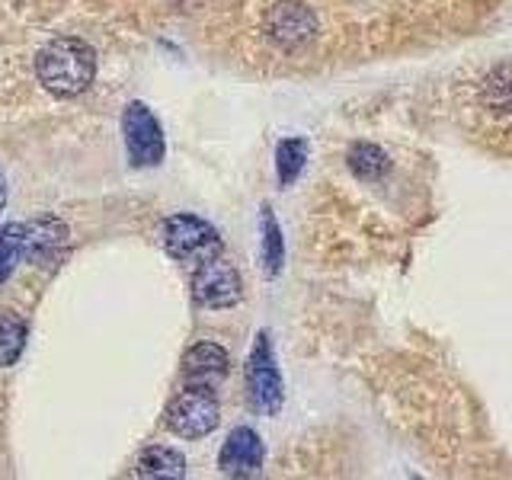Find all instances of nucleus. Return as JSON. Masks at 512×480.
<instances>
[{"label": "nucleus", "instance_id": "nucleus-1", "mask_svg": "<svg viewBox=\"0 0 512 480\" xmlns=\"http://www.w3.org/2000/svg\"><path fill=\"white\" fill-rule=\"evenodd\" d=\"M36 77L48 93L71 100V96H80L93 84L96 52L77 36H55L39 48Z\"/></svg>", "mask_w": 512, "mask_h": 480}, {"label": "nucleus", "instance_id": "nucleus-2", "mask_svg": "<svg viewBox=\"0 0 512 480\" xmlns=\"http://www.w3.org/2000/svg\"><path fill=\"white\" fill-rule=\"evenodd\" d=\"M160 244L183 266H202L221 256V237L208 221L196 215H170L160 224Z\"/></svg>", "mask_w": 512, "mask_h": 480}, {"label": "nucleus", "instance_id": "nucleus-3", "mask_svg": "<svg viewBox=\"0 0 512 480\" xmlns=\"http://www.w3.org/2000/svg\"><path fill=\"white\" fill-rule=\"evenodd\" d=\"M263 32L279 52L295 55V52H304V48L317 39L320 20L304 0H276V4L266 10Z\"/></svg>", "mask_w": 512, "mask_h": 480}, {"label": "nucleus", "instance_id": "nucleus-4", "mask_svg": "<svg viewBox=\"0 0 512 480\" xmlns=\"http://www.w3.org/2000/svg\"><path fill=\"white\" fill-rule=\"evenodd\" d=\"M218 397L205 384H189L186 391H180L167 407L164 423L173 436L180 439H205L208 432L218 426Z\"/></svg>", "mask_w": 512, "mask_h": 480}, {"label": "nucleus", "instance_id": "nucleus-5", "mask_svg": "<svg viewBox=\"0 0 512 480\" xmlns=\"http://www.w3.org/2000/svg\"><path fill=\"white\" fill-rule=\"evenodd\" d=\"M122 135H125V151L132 167H157L164 160L167 141H164V128H160L157 116L144 106L132 103L122 112Z\"/></svg>", "mask_w": 512, "mask_h": 480}, {"label": "nucleus", "instance_id": "nucleus-6", "mask_svg": "<svg viewBox=\"0 0 512 480\" xmlns=\"http://www.w3.org/2000/svg\"><path fill=\"white\" fill-rule=\"evenodd\" d=\"M247 388H250V400L253 407L272 416L279 413L282 407V375L276 368V356H272V346H269V333L256 336V343L250 349V359H247Z\"/></svg>", "mask_w": 512, "mask_h": 480}, {"label": "nucleus", "instance_id": "nucleus-7", "mask_svg": "<svg viewBox=\"0 0 512 480\" xmlns=\"http://www.w3.org/2000/svg\"><path fill=\"white\" fill-rule=\"evenodd\" d=\"M244 295V282L234 263H228L224 256H215L202 266H196L192 276V298L202 308H234Z\"/></svg>", "mask_w": 512, "mask_h": 480}, {"label": "nucleus", "instance_id": "nucleus-8", "mask_svg": "<svg viewBox=\"0 0 512 480\" xmlns=\"http://www.w3.org/2000/svg\"><path fill=\"white\" fill-rule=\"evenodd\" d=\"M68 228L58 218H32L20 224V244H23V256L32 263H55L68 250Z\"/></svg>", "mask_w": 512, "mask_h": 480}, {"label": "nucleus", "instance_id": "nucleus-9", "mask_svg": "<svg viewBox=\"0 0 512 480\" xmlns=\"http://www.w3.org/2000/svg\"><path fill=\"white\" fill-rule=\"evenodd\" d=\"M263 458L266 452H263L260 436H256L250 426H237L221 445L218 468L228 477H253V474H260Z\"/></svg>", "mask_w": 512, "mask_h": 480}, {"label": "nucleus", "instance_id": "nucleus-10", "mask_svg": "<svg viewBox=\"0 0 512 480\" xmlns=\"http://www.w3.org/2000/svg\"><path fill=\"white\" fill-rule=\"evenodd\" d=\"M228 368H231L228 352L212 340L196 343L183 356V375L189 384H205V388H212V384H218L224 375H228Z\"/></svg>", "mask_w": 512, "mask_h": 480}, {"label": "nucleus", "instance_id": "nucleus-11", "mask_svg": "<svg viewBox=\"0 0 512 480\" xmlns=\"http://www.w3.org/2000/svg\"><path fill=\"white\" fill-rule=\"evenodd\" d=\"M135 471L141 477H186V458L167 445H151L138 455Z\"/></svg>", "mask_w": 512, "mask_h": 480}, {"label": "nucleus", "instance_id": "nucleus-12", "mask_svg": "<svg viewBox=\"0 0 512 480\" xmlns=\"http://www.w3.org/2000/svg\"><path fill=\"white\" fill-rule=\"evenodd\" d=\"M349 167H352V173L359 176V180L372 183V180H381V176L388 173L391 160L381 148H375V144H356V148L349 151Z\"/></svg>", "mask_w": 512, "mask_h": 480}, {"label": "nucleus", "instance_id": "nucleus-13", "mask_svg": "<svg viewBox=\"0 0 512 480\" xmlns=\"http://www.w3.org/2000/svg\"><path fill=\"white\" fill-rule=\"evenodd\" d=\"M26 349V324L16 314H0V365L10 368Z\"/></svg>", "mask_w": 512, "mask_h": 480}, {"label": "nucleus", "instance_id": "nucleus-14", "mask_svg": "<svg viewBox=\"0 0 512 480\" xmlns=\"http://www.w3.org/2000/svg\"><path fill=\"white\" fill-rule=\"evenodd\" d=\"M304 160H308V144H304L301 138L279 141V148H276V173H279L282 186H292L298 180Z\"/></svg>", "mask_w": 512, "mask_h": 480}, {"label": "nucleus", "instance_id": "nucleus-15", "mask_svg": "<svg viewBox=\"0 0 512 480\" xmlns=\"http://www.w3.org/2000/svg\"><path fill=\"white\" fill-rule=\"evenodd\" d=\"M282 260H285V244H282L279 221L272 215V208H263V263L269 276H276L282 269Z\"/></svg>", "mask_w": 512, "mask_h": 480}, {"label": "nucleus", "instance_id": "nucleus-16", "mask_svg": "<svg viewBox=\"0 0 512 480\" xmlns=\"http://www.w3.org/2000/svg\"><path fill=\"white\" fill-rule=\"evenodd\" d=\"M484 103L496 112H512V64L484 80Z\"/></svg>", "mask_w": 512, "mask_h": 480}, {"label": "nucleus", "instance_id": "nucleus-17", "mask_svg": "<svg viewBox=\"0 0 512 480\" xmlns=\"http://www.w3.org/2000/svg\"><path fill=\"white\" fill-rule=\"evenodd\" d=\"M20 260H23L20 224H7V228H0V285L13 276V269Z\"/></svg>", "mask_w": 512, "mask_h": 480}, {"label": "nucleus", "instance_id": "nucleus-18", "mask_svg": "<svg viewBox=\"0 0 512 480\" xmlns=\"http://www.w3.org/2000/svg\"><path fill=\"white\" fill-rule=\"evenodd\" d=\"M7 196H10V189H7V176H4V170H0V208L7 205Z\"/></svg>", "mask_w": 512, "mask_h": 480}]
</instances>
